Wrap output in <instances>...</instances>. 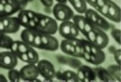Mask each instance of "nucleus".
Masks as SVG:
<instances>
[{
	"label": "nucleus",
	"instance_id": "c85d7f7f",
	"mask_svg": "<svg viewBox=\"0 0 121 82\" xmlns=\"http://www.w3.org/2000/svg\"><path fill=\"white\" fill-rule=\"evenodd\" d=\"M113 56L115 59V61L117 62V64L120 66L121 64V49H118L117 48L115 50V52L113 53Z\"/></svg>",
	"mask_w": 121,
	"mask_h": 82
},
{
	"label": "nucleus",
	"instance_id": "a211bd4d",
	"mask_svg": "<svg viewBox=\"0 0 121 82\" xmlns=\"http://www.w3.org/2000/svg\"><path fill=\"white\" fill-rule=\"evenodd\" d=\"M82 58L91 64L99 66L106 60V55H105V53L101 54V55H94V54H89V53L83 51V57Z\"/></svg>",
	"mask_w": 121,
	"mask_h": 82
},
{
	"label": "nucleus",
	"instance_id": "f704fd0d",
	"mask_svg": "<svg viewBox=\"0 0 121 82\" xmlns=\"http://www.w3.org/2000/svg\"><path fill=\"white\" fill-rule=\"evenodd\" d=\"M56 1H58V0H56Z\"/></svg>",
	"mask_w": 121,
	"mask_h": 82
},
{
	"label": "nucleus",
	"instance_id": "39448f33",
	"mask_svg": "<svg viewBox=\"0 0 121 82\" xmlns=\"http://www.w3.org/2000/svg\"><path fill=\"white\" fill-rule=\"evenodd\" d=\"M59 47L65 55H71L73 57H83V49L81 46L79 39H64L61 41Z\"/></svg>",
	"mask_w": 121,
	"mask_h": 82
},
{
	"label": "nucleus",
	"instance_id": "1a4fd4ad",
	"mask_svg": "<svg viewBox=\"0 0 121 82\" xmlns=\"http://www.w3.org/2000/svg\"><path fill=\"white\" fill-rule=\"evenodd\" d=\"M39 73L46 81H52L56 78V69L54 65L48 60H39L36 63Z\"/></svg>",
	"mask_w": 121,
	"mask_h": 82
},
{
	"label": "nucleus",
	"instance_id": "7c9ffc66",
	"mask_svg": "<svg viewBox=\"0 0 121 82\" xmlns=\"http://www.w3.org/2000/svg\"><path fill=\"white\" fill-rule=\"evenodd\" d=\"M86 1V4H90L92 7H93L94 9L96 8V6H97V2H98V0H85Z\"/></svg>",
	"mask_w": 121,
	"mask_h": 82
},
{
	"label": "nucleus",
	"instance_id": "f8f14e48",
	"mask_svg": "<svg viewBox=\"0 0 121 82\" xmlns=\"http://www.w3.org/2000/svg\"><path fill=\"white\" fill-rule=\"evenodd\" d=\"M19 71H20L22 80L23 81H41L40 80L37 79L40 76V73H39V70L36 67V64L27 63V65L23 66Z\"/></svg>",
	"mask_w": 121,
	"mask_h": 82
},
{
	"label": "nucleus",
	"instance_id": "423d86ee",
	"mask_svg": "<svg viewBox=\"0 0 121 82\" xmlns=\"http://www.w3.org/2000/svg\"><path fill=\"white\" fill-rule=\"evenodd\" d=\"M84 17L89 21V22L95 27L107 31L111 29V24L103 16H101L99 12L93 9H87L86 12L84 13Z\"/></svg>",
	"mask_w": 121,
	"mask_h": 82
},
{
	"label": "nucleus",
	"instance_id": "cd10ccee",
	"mask_svg": "<svg viewBox=\"0 0 121 82\" xmlns=\"http://www.w3.org/2000/svg\"><path fill=\"white\" fill-rule=\"evenodd\" d=\"M111 35L118 44H121V30L119 29H112L111 30Z\"/></svg>",
	"mask_w": 121,
	"mask_h": 82
},
{
	"label": "nucleus",
	"instance_id": "6ab92c4d",
	"mask_svg": "<svg viewBox=\"0 0 121 82\" xmlns=\"http://www.w3.org/2000/svg\"><path fill=\"white\" fill-rule=\"evenodd\" d=\"M95 72L96 78H98L100 81L104 82H116L114 78L111 75V73L107 71V69L101 67H97L93 68Z\"/></svg>",
	"mask_w": 121,
	"mask_h": 82
},
{
	"label": "nucleus",
	"instance_id": "2eb2a0df",
	"mask_svg": "<svg viewBox=\"0 0 121 82\" xmlns=\"http://www.w3.org/2000/svg\"><path fill=\"white\" fill-rule=\"evenodd\" d=\"M73 22L76 25L77 29L79 30L80 33H81L83 35H85L89 30H92L93 26L84 16L82 15H74L73 17Z\"/></svg>",
	"mask_w": 121,
	"mask_h": 82
},
{
	"label": "nucleus",
	"instance_id": "f03ea898",
	"mask_svg": "<svg viewBox=\"0 0 121 82\" xmlns=\"http://www.w3.org/2000/svg\"><path fill=\"white\" fill-rule=\"evenodd\" d=\"M59 42L53 35H46L36 33L35 42L33 44L34 48H40L47 51H56L59 48Z\"/></svg>",
	"mask_w": 121,
	"mask_h": 82
},
{
	"label": "nucleus",
	"instance_id": "412c9836",
	"mask_svg": "<svg viewBox=\"0 0 121 82\" xmlns=\"http://www.w3.org/2000/svg\"><path fill=\"white\" fill-rule=\"evenodd\" d=\"M36 33L37 32H35V30L29 29V28H25L21 32V40L23 41V42L27 43L28 45H30V46H31V47H33Z\"/></svg>",
	"mask_w": 121,
	"mask_h": 82
},
{
	"label": "nucleus",
	"instance_id": "20e7f679",
	"mask_svg": "<svg viewBox=\"0 0 121 82\" xmlns=\"http://www.w3.org/2000/svg\"><path fill=\"white\" fill-rule=\"evenodd\" d=\"M97 12H99L101 16L106 17L109 20L112 21L114 22L119 23L121 21V10L120 7L117 5L112 0H107L106 3L102 6L96 10Z\"/></svg>",
	"mask_w": 121,
	"mask_h": 82
},
{
	"label": "nucleus",
	"instance_id": "4468645a",
	"mask_svg": "<svg viewBox=\"0 0 121 82\" xmlns=\"http://www.w3.org/2000/svg\"><path fill=\"white\" fill-rule=\"evenodd\" d=\"M77 69L76 73L79 82H91L96 80V74L93 68L86 65H81Z\"/></svg>",
	"mask_w": 121,
	"mask_h": 82
},
{
	"label": "nucleus",
	"instance_id": "b1692460",
	"mask_svg": "<svg viewBox=\"0 0 121 82\" xmlns=\"http://www.w3.org/2000/svg\"><path fill=\"white\" fill-rule=\"evenodd\" d=\"M107 71L111 73V75L114 78V80L116 81H121V67L119 65L117 64L109 66Z\"/></svg>",
	"mask_w": 121,
	"mask_h": 82
},
{
	"label": "nucleus",
	"instance_id": "473e14b6",
	"mask_svg": "<svg viewBox=\"0 0 121 82\" xmlns=\"http://www.w3.org/2000/svg\"><path fill=\"white\" fill-rule=\"evenodd\" d=\"M117 48L114 46H111V47H109V52L112 53V54H113L114 52H115V50H116Z\"/></svg>",
	"mask_w": 121,
	"mask_h": 82
},
{
	"label": "nucleus",
	"instance_id": "c756f323",
	"mask_svg": "<svg viewBox=\"0 0 121 82\" xmlns=\"http://www.w3.org/2000/svg\"><path fill=\"white\" fill-rule=\"evenodd\" d=\"M40 2L43 4L45 7H52L54 5V0H40Z\"/></svg>",
	"mask_w": 121,
	"mask_h": 82
},
{
	"label": "nucleus",
	"instance_id": "6e6552de",
	"mask_svg": "<svg viewBox=\"0 0 121 82\" xmlns=\"http://www.w3.org/2000/svg\"><path fill=\"white\" fill-rule=\"evenodd\" d=\"M53 15L55 19L60 22L70 21L74 16L73 10L66 4L58 3L53 7Z\"/></svg>",
	"mask_w": 121,
	"mask_h": 82
},
{
	"label": "nucleus",
	"instance_id": "7ed1b4c3",
	"mask_svg": "<svg viewBox=\"0 0 121 82\" xmlns=\"http://www.w3.org/2000/svg\"><path fill=\"white\" fill-rule=\"evenodd\" d=\"M84 36L92 44H93L95 47L100 48V49L106 47L109 43V37L108 35H106V31L100 30L95 26L92 30H89Z\"/></svg>",
	"mask_w": 121,
	"mask_h": 82
},
{
	"label": "nucleus",
	"instance_id": "72a5a7b5",
	"mask_svg": "<svg viewBox=\"0 0 121 82\" xmlns=\"http://www.w3.org/2000/svg\"><path fill=\"white\" fill-rule=\"evenodd\" d=\"M26 1H27V2H32L33 0H26Z\"/></svg>",
	"mask_w": 121,
	"mask_h": 82
},
{
	"label": "nucleus",
	"instance_id": "f3484780",
	"mask_svg": "<svg viewBox=\"0 0 121 82\" xmlns=\"http://www.w3.org/2000/svg\"><path fill=\"white\" fill-rule=\"evenodd\" d=\"M56 78L59 80L66 82H79L77 73L71 70H67L63 72H56Z\"/></svg>",
	"mask_w": 121,
	"mask_h": 82
},
{
	"label": "nucleus",
	"instance_id": "bb28decb",
	"mask_svg": "<svg viewBox=\"0 0 121 82\" xmlns=\"http://www.w3.org/2000/svg\"><path fill=\"white\" fill-rule=\"evenodd\" d=\"M26 53H27V55H28L29 58V63L36 64L37 61L39 60V55H38V53L35 50V48L31 47Z\"/></svg>",
	"mask_w": 121,
	"mask_h": 82
},
{
	"label": "nucleus",
	"instance_id": "9d476101",
	"mask_svg": "<svg viewBox=\"0 0 121 82\" xmlns=\"http://www.w3.org/2000/svg\"><path fill=\"white\" fill-rule=\"evenodd\" d=\"M21 24L17 17H7L0 18V32L4 34H15L20 30Z\"/></svg>",
	"mask_w": 121,
	"mask_h": 82
},
{
	"label": "nucleus",
	"instance_id": "ddd939ff",
	"mask_svg": "<svg viewBox=\"0 0 121 82\" xmlns=\"http://www.w3.org/2000/svg\"><path fill=\"white\" fill-rule=\"evenodd\" d=\"M17 55L11 51H4L0 52V67L4 69H13L17 65Z\"/></svg>",
	"mask_w": 121,
	"mask_h": 82
},
{
	"label": "nucleus",
	"instance_id": "9b49d317",
	"mask_svg": "<svg viewBox=\"0 0 121 82\" xmlns=\"http://www.w3.org/2000/svg\"><path fill=\"white\" fill-rule=\"evenodd\" d=\"M58 31L64 39H75L80 35V31L73 21L61 22L58 25Z\"/></svg>",
	"mask_w": 121,
	"mask_h": 82
},
{
	"label": "nucleus",
	"instance_id": "a878e982",
	"mask_svg": "<svg viewBox=\"0 0 121 82\" xmlns=\"http://www.w3.org/2000/svg\"><path fill=\"white\" fill-rule=\"evenodd\" d=\"M8 80L10 82H20L22 80L20 71L15 68L10 69L8 72Z\"/></svg>",
	"mask_w": 121,
	"mask_h": 82
},
{
	"label": "nucleus",
	"instance_id": "5701e85b",
	"mask_svg": "<svg viewBox=\"0 0 121 82\" xmlns=\"http://www.w3.org/2000/svg\"><path fill=\"white\" fill-rule=\"evenodd\" d=\"M13 39L10 36L4 34V33L0 32V47L1 48H7L10 49L11 45L13 43Z\"/></svg>",
	"mask_w": 121,
	"mask_h": 82
},
{
	"label": "nucleus",
	"instance_id": "4be33fe9",
	"mask_svg": "<svg viewBox=\"0 0 121 82\" xmlns=\"http://www.w3.org/2000/svg\"><path fill=\"white\" fill-rule=\"evenodd\" d=\"M68 1L79 14H84L87 10V5L85 0H68Z\"/></svg>",
	"mask_w": 121,
	"mask_h": 82
},
{
	"label": "nucleus",
	"instance_id": "aec40b11",
	"mask_svg": "<svg viewBox=\"0 0 121 82\" xmlns=\"http://www.w3.org/2000/svg\"><path fill=\"white\" fill-rule=\"evenodd\" d=\"M30 47H31V46L28 45L25 42H23V41H14L10 50L13 54H15L17 57V55H19L20 54L27 52Z\"/></svg>",
	"mask_w": 121,
	"mask_h": 82
},
{
	"label": "nucleus",
	"instance_id": "393cba45",
	"mask_svg": "<svg viewBox=\"0 0 121 82\" xmlns=\"http://www.w3.org/2000/svg\"><path fill=\"white\" fill-rule=\"evenodd\" d=\"M17 19L20 22L21 26H23L24 28H28L29 22H30V17H29L28 14L26 10H21L19 11V14L17 16Z\"/></svg>",
	"mask_w": 121,
	"mask_h": 82
},
{
	"label": "nucleus",
	"instance_id": "0eeeda50",
	"mask_svg": "<svg viewBox=\"0 0 121 82\" xmlns=\"http://www.w3.org/2000/svg\"><path fill=\"white\" fill-rule=\"evenodd\" d=\"M22 0H0V18L11 17L22 10Z\"/></svg>",
	"mask_w": 121,
	"mask_h": 82
},
{
	"label": "nucleus",
	"instance_id": "2f4dec72",
	"mask_svg": "<svg viewBox=\"0 0 121 82\" xmlns=\"http://www.w3.org/2000/svg\"><path fill=\"white\" fill-rule=\"evenodd\" d=\"M8 81V79L5 77L4 75L2 74V73H0V82H7Z\"/></svg>",
	"mask_w": 121,
	"mask_h": 82
},
{
	"label": "nucleus",
	"instance_id": "f257e3e1",
	"mask_svg": "<svg viewBox=\"0 0 121 82\" xmlns=\"http://www.w3.org/2000/svg\"><path fill=\"white\" fill-rule=\"evenodd\" d=\"M28 28L40 34L55 35L58 31V23L55 18L35 12L29 22Z\"/></svg>",
	"mask_w": 121,
	"mask_h": 82
},
{
	"label": "nucleus",
	"instance_id": "dca6fc26",
	"mask_svg": "<svg viewBox=\"0 0 121 82\" xmlns=\"http://www.w3.org/2000/svg\"><path fill=\"white\" fill-rule=\"evenodd\" d=\"M56 60L60 64L67 65L76 69L81 65V62L78 60V58L71 56V55H57Z\"/></svg>",
	"mask_w": 121,
	"mask_h": 82
}]
</instances>
